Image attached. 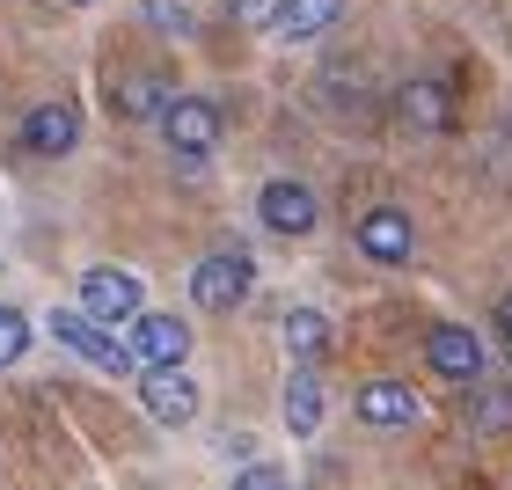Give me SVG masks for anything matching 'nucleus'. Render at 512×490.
I'll return each mask as SVG.
<instances>
[{"label": "nucleus", "instance_id": "obj_1", "mask_svg": "<svg viewBox=\"0 0 512 490\" xmlns=\"http://www.w3.org/2000/svg\"><path fill=\"white\" fill-rule=\"evenodd\" d=\"M81 315L103 322V330H132V322L147 315V286H139V271H125V264L81 271Z\"/></svg>", "mask_w": 512, "mask_h": 490}, {"label": "nucleus", "instance_id": "obj_2", "mask_svg": "<svg viewBox=\"0 0 512 490\" xmlns=\"http://www.w3.org/2000/svg\"><path fill=\"white\" fill-rule=\"evenodd\" d=\"M52 344L59 352H74V359H88L96 373H139V359H132V344L118 337V330H103V322H88L81 308H52Z\"/></svg>", "mask_w": 512, "mask_h": 490}, {"label": "nucleus", "instance_id": "obj_3", "mask_svg": "<svg viewBox=\"0 0 512 490\" xmlns=\"http://www.w3.org/2000/svg\"><path fill=\"white\" fill-rule=\"evenodd\" d=\"M249 293H256V264H249V249H213V256H198V271H191V300H198L205 315H235Z\"/></svg>", "mask_w": 512, "mask_h": 490}, {"label": "nucleus", "instance_id": "obj_4", "mask_svg": "<svg viewBox=\"0 0 512 490\" xmlns=\"http://www.w3.org/2000/svg\"><path fill=\"white\" fill-rule=\"evenodd\" d=\"M154 125H161V139H169V154L191 161V169L220 147V103H205V96H169V110H161Z\"/></svg>", "mask_w": 512, "mask_h": 490}, {"label": "nucleus", "instance_id": "obj_5", "mask_svg": "<svg viewBox=\"0 0 512 490\" xmlns=\"http://www.w3.org/2000/svg\"><path fill=\"white\" fill-rule=\"evenodd\" d=\"M139 410H147L161 432H183L198 417V381L183 366H147L139 373Z\"/></svg>", "mask_w": 512, "mask_h": 490}, {"label": "nucleus", "instance_id": "obj_6", "mask_svg": "<svg viewBox=\"0 0 512 490\" xmlns=\"http://www.w3.org/2000/svg\"><path fill=\"white\" fill-rule=\"evenodd\" d=\"M256 220H264L271 235L300 242V235H315L322 205H315V191H308V183H300V176H271L264 191H256Z\"/></svg>", "mask_w": 512, "mask_h": 490}, {"label": "nucleus", "instance_id": "obj_7", "mask_svg": "<svg viewBox=\"0 0 512 490\" xmlns=\"http://www.w3.org/2000/svg\"><path fill=\"white\" fill-rule=\"evenodd\" d=\"M425 359H432L439 381H454V388L483 381V337L469 330V322H439V330H425Z\"/></svg>", "mask_w": 512, "mask_h": 490}, {"label": "nucleus", "instance_id": "obj_8", "mask_svg": "<svg viewBox=\"0 0 512 490\" xmlns=\"http://www.w3.org/2000/svg\"><path fill=\"white\" fill-rule=\"evenodd\" d=\"M125 344H132L139 373H147V366H183V359H191V322H183V315H161V308H147V315H139L132 330H125Z\"/></svg>", "mask_w": 512, "mask_h": 490}, {"label": "nucleus", "instance_id": "obj_9", "mask_svg": "<svg viewBox=\"0 0 512 490\" xmlns=\"http://www.w3.org/2000/svg\"><path fill=\"white\" fill-rule=\"evenodd\" d=\"M352 242H359V256L366 264H410L417 256V227H410V213H395V205H374L359 227H352Z\"/></svg>", "mask_w": 512, "mask_h": 490}, {"label": "nucleus", "instance_id": "obj_10", "mask_svg": "<svg viewBox=\"0 0 512 490\" xmlns=\"http://www.w3.org/2000/svg\"><path fill=\"white\" fill-rule=\"evenodd\" d=\"M74 147H81V110L74 103H37L30 118H22V154L59 161V154H74Z\"/></svg>", "mask_w": 512, "mask_h": 490}, {"label": "nucleus", "instance_id": "obj_11", "mask_svg": "<svg viewBox=\"0 0 512 490\" xmlns=\"http://www.w3.org/2000/svg\"><path fill=\"white\" fill-rule=\"evenodd\" d=\"M352 410H359L374 432H403V425H417V417H425L417 388H403V381H366V388L352 395Z\"/></svg>", "mask_w": 512, "mask_h": 490}, {"label": "nucleus", "instance_id": "obj_12", "mask_svg": "<svg viewBox=\"0 0 512 490\" xmlns=\"http://www.w3.org/2000/svg\"><path fill=\"white\" fill-rule=\"evenodd\" d=\"M395 110H403V125H417V132H454V96H447V81H432V74H410L395 88Z\"/></svg>", "mask_w": 512, "mask_h": 490}, {"label": "nucleus", "instance_id": "obj_13", "mask_svg": "<svg viewBox=\"0 0 512 490\" xmlns=\"http://www.w3.org/2000/svg\"><path fill=\"white\" fill-rule=\"evenodd\" d=\"M169 96H176V88L161 81V74H118V81H110V110H118V118H132V125L161 118V110H169Z\"/></svg>", "mask_w": 512, "mask_h": 490}, {"label": "nucleus", "instance_id": "obj_14", "mask_svg": "<svg viewBox=\"0 0 512 490\" xmlns=\"http://www.w3.org/2000/svg\"><path fill=\"white\" fill-rule=\"evenodd\" d=\"M337 15H344V0H286V8H278V37L286 44H315V37L337 30Z\"/></svg>", "mask_w": 512, "mask_h": 490}, {"label": "nucleus", "instance_id": "obj_15", "mask_svg": "<svg viewBox=\"0 0 512 490\" xmlns=\"http://www.w3.org/2000/svg\"><path fill=\"white\" fill-rule=\"evenodd\" d=\"M315 425H322V381H315V366H293L286 373V432L308 439Z\"/></svg>", "mask_w": 512, "mask_h": 490}, {"label": "nucleus", "instance_id": "obj_16", "mask_svg": "<svg viewBox=\"0 0 512 490\" xmlns=\"http://www.w3.org/2000/svg\"><path fill=\"white\" fill-rule=\"evenodd\" d=\"M286 352L300 366H315L322 352H330V315L322 308H286Z\"/></svg>", "mask_w": 512, "mask_h": 490}, {"label": "nucleus", "instance_id": "obj_17", "mask_svg": "<svg viewBox=\"0 0 512 490\" xmlns=\"http://www.w3.org/2000/svg\"><path fill=\"white\" fill-rule=\"evenodd\" d=\"M139 22L161 37H191L198 30V15H191V0H139Z\"/></svg>", "mask_w": 512, "mask_h": 490}, {"label": "nucleus", "instance_id": "obj_18", "mask_svg": "<svg viewBox=\"0 0 512 490\" xmlns=\"http://www.w3.org/2000/svg\"><path fill=\"white\" fill-rule=\"evenodd\" d=\"M22 352H30V315H22V308H0V366H15Z\"/></svg>", "mask_w": 512, "mask_h": 490}, {"label": "nucleus", "instance_id": "obj_19", "mask_svg": "<svg viewBox=\"0 0 512 490\" xmlns=\"http://www.w3.org/2000/svg\"><path fill=\"white\" fill-rule=\"evenodd\" d=\"M227 490H293V476H286V469H271V461H249V469L227 483Z\"/></svg>", "mask_w": 512, "mask_h": 490}, {"label": "nucleus", "instance_id": "obj_20", "mask_svg": "<svg viewBox=\"0 0 512 490\" xmlns=\"http://www.w3.org/2000/svg\"><path fill=\"white\" fill-rule=\"evenodd\" d=\"M278 8L286 0H235V22L242 30H278Z\"/></svg>", "mask_w": 512, "mask_h": 490}, {"label": "nucleus", "instance_id": "obj_21", "mask_svg": "<svg viewBox=\"0 0 512 490\" xmlns=\"http://www.w3.org/2000/svg\"><path fill=\"white\" fill-rule=\"evenodd\" d=\"M505 417H512V388H491V395H483V417H476V425H483V432H498Z\"/></svg>", "mask_w": 512, "mask_h": 490}, {"label": "nucleus", "instance_id": "obj_22", "mask_svg": "<svg viewBox=\"0 0 512 490\" xmlns=\"http://www.w3.org/2000/svg\"><path fill=\"white\" fill-rule=\"evenodd\" d=\"M498 330H505V344H512V293L498 300Z\"/></svg>", "mask_w": 512, "mask_h": 490}, {"label": "nucleus", "instance_id": "obj_23", "mask_svg": "<svg viewBox=\"0 0 512 490\" xmlns=\"http://www.w3.org/2000/svg\"><path fill=\"white\" fill-rule=\"evenodd\" d=\"M66 8H88V0H66Z\"/></svg>", "mask_w": 512, "mask_h": 490}]
</instances>
